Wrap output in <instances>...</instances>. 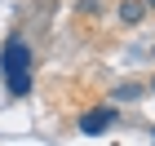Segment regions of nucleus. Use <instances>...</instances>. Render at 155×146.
Wrapping results in <instances>:
<instances>
[{
    "mask_svg": "<svg viewBox=\"0 0 155 146\" xmlns=\"http://www.w3.org/2000/svg\"><path fill=\"white\" fill-rule=\"evenodd\" d=\"M0 75H5V89L13 97H27L31 93V44H27L22 31H13L0 49Z\"/></svg>",
    "mask_w": 155,
    "mask_h": 146,
    "instance_id": "obj_1",
    "label": "nucleus"
},
{
    "mask_svg": "<svg viewBox=\"0 0 155 146\" xmlns=\"http://www.w3.org/2000/svg\"><path fill=\"white\" fill-rule=\"evenodd\" d=\"M120 124V111L115 106H93V111H84L80 120H75V128H80L84 137H97V133H111Z\"/></svg>",
    "mask_w": 155,
    "mask_h": 146,
    "instance_id": "obj_2",
    "label": "nucleus"
},
{
    "mask_svg": "<svg viewBox=\"0 0 155 146\" xmlns=\"http://www.w3.org/2000/svg\"><path fill=\"white\" fill-rule=\"evenodd\" d=\"M115 18H120V22H124V27H137V22H142V18H146V5H142V0H120V9H115Z\"/></svg>",
    "mask_w": 155,
    "mask_h": 146,
    "instance_id": "obj_3",
    "label": "nucleus"
},
{
    "mask_svg": "<svg viewBox=\"0 0 155 146\" xmlns=\"http://www.w3.org/2000/svg\"><path fill=\"white\" fill-rule=\"evenodd\" d=\"M146 93V84H115L111 89V102H137Z\"/></svg>",
    "mask_w": 155,
    "mask_h": 146,
    "instance_id": "obj_4",
    "label": "nucleus"
},
{
    "mask_svg": "<svg viewBox=\"0 0 155 146\" xmlns=\"http://www.w3.org/2000/svg\"><path fill=\"white\" fill-rule=\"evenodd\" d=\"M102 9V0H80V13H97Z\"/></svg>",
    "mask_w": 155,
    "mask_h": 146,
    "instance_id": "obj_5",
    "label": "nucleus"
},
{
    "mask_svg": "<svg viewBox=\"0 0 155 146\" xmlns=\"http://www.w3.org/2000/svg\"><path fill=\"white\" fill-rule=\"evenodd\" d=\"M142 5H146V9H155V0H142Z\"/></svg>",
    "mask_w": 155,
    "mask_h": 146,
    "instance_id": "obj_6",
    "label": "nucleus"
},
{
    "mask_svg": "<svg viewBox=\"0 0 155 146\" xmlns=\"http://www.w3.org/2000/svg\"><path fill=\"white\" fill-rule=\"evenodd\" d=\"M146 89H151V93H155V80H151V84H146Z\"/></svg>",
    "mask_w": 155,
    "mask_h": 146,
    "instance_id": "obj_7",
    "label": "nucleus"
},
{
    "mask_svg": "<svg viewBox=\"0 0 155 146\" xmlns=\"http://www.w3.org/2000/svg\"><path fill=\"white\" fill-rule=\"evenodd\" d=\"M151 53H155V49H151Z\"/></svg>",
    "mask_w": 155,
    "mask_h": 146,
    "instance_id": "obj_8",
    "label": "nucleus"
}]
</instances>
